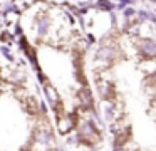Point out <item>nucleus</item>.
Returning <instances> with one entry per match:
<instances>
[{"label":"nucleus","instance_id":"11","mask_svg":"<svg viewBox=\"0 0 156 151\" xmlns=\"http://www.w3.org/2000/svg\"><path fill=\"white\" fill-rule=\"evenodd\" d=\"M0 71H2V67H0Z\"/></svg>","mask_w":156,"mask_h":151},{"label":"nucleus","instance_id":"3","mask_svg":"<svg viewBox=\"0 0 156 151\" xmlns=\"http://www.w3.org/2000/svg\"><path fill=\"white\" fill-rule=\"evenodd\" d=\"M77 101H79V106L82 109H92L94 108V103H92V94L89 87H82L77 92Z\"/></svg>","mask_w":156,"mask_h":151},{"label":"nucleus","instance_id":"1","mask_svg":"<svg viewBox=\"0 0 156 151\" xmlns=\"http://www.w3.org/2000/svg\"><path fill=\"white\" fill-rule=\"evenodd\" d=\"M30 34L34 41H50V35L54 30V20L49 8H41L30 17Z\"/></svg>","mask_w":156,"mask_h":151},{"label":"nucleus","instance_id":"7","mask_svg":"<svg viewBox=\"0 0 156 151\" xmlns=\"http://www.w3.org/2000/svg\"><path fill=\"white\" fill-rule=\"evenodd\" d=\"M0 52H2V55H3L7 61L15 62V55L12 54V50H10V45H7V44H2V45H0Z\"/></svg>","mask_w":156,"mask_h":151},{"label":"nucleus","instance_id":"2","mask_svg":"<svg viewBox=\"0 0 156 151\" xmlns=\"http://www.w3.org/2000/svg\"><path fill=\"white\" fill-rule=\"evenodd\" d=\"M136 54L143 61H155L156 59V37L146 34H139L134 39Z\"/></svg>","mask_w":156,"mask_h":151},{"label":"nucleus","instance_id":"8","mask_svg":"<svg viewBox=\"0 0 156 151\" xmlns=\"http://www.w3.org/2000/svg\"><path fill=\"white\" fill-rule=\"evenodd\" d=\"M15 34V37H20V35H25V30L22 27V24H15L14 25V30H12Z\"/></svg>","mask_w":156,"mask_h":151},{"label":"nucleus","instance_id":"6","mask_svg":"<svg viewBox=\"0 0 156 151\" xmlns=\"http://www.w3.org/2000/svg\"><path fill=\"white\" fill-rule=\"evenodd\" d=\"M136 14H138V8L134 7V5H129V7L122 8L121 10V17L122 20H131V19H134Z\"/></svg>","mask_w":156,"mask_h":151},{"label":"nucleus","instance_id":"9","mask_svg":"<svg viewBox=\"0 0 156 151\" xmlns=\"http://www.w3.org/2000/svg\"><path fill=\"white\" fill-rule=\"evenodd\" d=\"M86 42H87L89 45H92V44L96 42V37H94V34H87V35H86Z\"/></svg>","mask_w":156,"mask_h":151},{"label":"nucleus","instance_id":"10","mask_svg":"<svg viewBox=\"0 0 156 151\" xmlns=\"http://www.w3.org/2000/svg\"><path fill=\"white\" fill-rule=\"evenodd\" d=\"M0 7H2V3H0Z\"/></svg>","mask_w":156,"mask_h":151},{"label":"nucleus","instance_id":"4","mask_svg":"<svg viewBox=\"0 0 156 151\" xmlns=\"http://www.w3.org/2000/svg\"><path fill=\"white\" fill-rule=\"evenodd\" d=\"M92 8H97L99 12H104V14H111L116 10V2H113V0H96Z\"/></svg>","mask_w":156,"mask_h":151},{"label":"nucleus","instance_id":"5","mask_svg":"<svg viewBox=\"0 0 156 151\" xmlns=\"http://www.w3.org/2000/svg\"><path fill=\"white\" fill-rule=\"evenodd\" d=\"M15 41H17V37H15V34L10 29H3V30L0 32V42H2V44L10 45V44H14Z\"/></svg>","mask_w":156,"mask_h":151}]
</instances>
